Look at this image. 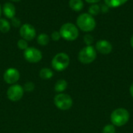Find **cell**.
Instances as JSON below:
<instances>
[{
	"mask_svg": "<svg viewBox=\"0 0 133 133\" xmlns=\"http://www.w3.org/2000/svg\"><path fill=\"white\" fill-rule=\"evenodd\" d=\"M97 58L96 49L92 45H87L83 48L78 55V59L79 62L83 64H90L93 63Z\"/></svg>",
	"mask_w": 133,
	"mask_h": 133,
	"instance_id": "obj_4",
	"label": "cell"
},
{
	"mask_svg": "<svg viewBox=\"0 0 133 133\" xmlns=\"http://www.w3.org/2000/svg\"><path fill=\"white\" fill-rule=\"evenodd\" d=\"M60 38H61V35H60L59 31H55L52 32V34H51V39L53 41H55L56 42V41H58Z\"/></svg>",
	"mask_w": 133,
	"mask_h": 133,
	"instance_id": "obj_24",
	"label": "cell"
},
{
	"mask_svg": "<svg viewBox=\"0 0 133 133\" xmlns=\"http://www.w3.org/2000/svg\"><path fill=\"white\" fill-rule=\"evenodd\" d=\"M3 13L4 15L9 19L14 18L16 15V8L14 5L11 2H5L3 5Z\"/></svg>",
	"mask_w": 133,
	"mask_h": 133,
	"instance_id": "obj_12",
	"label": "cell"
},
{
	"mask_svg": "<svg viewBox=\"0 0 133 133\" xmlns=\"http://www.w3.org/2000/svg\"><path fill=\"white\" fill-rule=\"evenodd\" d=\"M24 58L30 63H35L41 60L42 59V53L41 52L34 48V47H28L23 53Z\"/></svg>",
	"mask_w": 133,
	"mask_h": 133,
	"instance_id": "obj_7",
	"label": "cell"
},
{
	"mask_svg": "<svg viewBox=\"0 0 133 133\" xmlns=\"http://www.w3.org/2000/svg\"><path fill=\"white\" fill-rule=\"evenodd\" d=\"M69 56L65 53H59L56 54L51 61L52 67L57 71H62L66 69L69 64Z\"/></svg>",
	"mask_w": 133,
	"mask_h": 133,
	"instance_id": "obj_5",
	"label": "cell"
},
{
	"mask_svg": "<svg viewBox=\"0 0 133 133\" xmlns=\"http://www.w3.org/2000/svg\"><path fill=\"white\" fill-rule=\"evenodd\" d=\"M88 12L89 14H90L91 16H96L101 12V7L97 4H93L89 7Z\"/></svg>",
	"mask_w": 133,
	"mask_h": 133,
	"instance_id": "obj_19",
	"label": "cell"
},
{
	"mask_svg": "<svg viewBox=\"0 0 133 133\" xmlns=\"http://www.w3.org/2000/svg\"><path fill=\"white\" fill-rule=\"evenodd\" d=\"M67 86H68L67 82L64 79H60L55 85V91L58 92H62L66 89Z\"/></svg>",
	"mask_w": 133,
	"mask_h": 133,
	"instance_id": "obj_15",
	"label": "cell"
},
{
	"mask_svg": "<svg viewBox=\"0 0 133 133\" xmlns=\"http://www.w3.org/2000/svg\"><path fill=\"white\" fill-rule=\"evenodd\" d=\"M130 44H131V46L133 48V35L132 36L131 39H130Z\"/></svg>",
	"mask_w": 133,
	"mask_h": 133,
	"instance_id": "obj_29",
	"label": "cell"
},
{
	"mask_svg": "<svg viewBox=\"0 0 133 133\" xmlns=\"http://www.w3.org/2000/svg\"><path fill=\"white\" fill-rule=\"evenodd\" d=\"M10 1H12V2H19L20 0H10Z\"/></svg>",
	"mask_w": 133,
	"mask_h": 133,
	"instance_id": "obj_30",
	"label": "cell"
},
{
	"mask_svg": "<svg viewBox=\"0 0 133 133\" xmlns=\"http://www.w3.org/2000/svg\"><path fill=\"white\" fill-rule=\"evenodd\" d=\"M19 34L23 39L26 41H31L36 37V30L31 24H23L19 29Z\"/></svg>",
	"mask_w": 133,
	"mask_h": 133,
	"instance_id": "obj_9",
	"label": "cell"
},
{
	"mask_svg": "<svg viewBox=\"0 0 133 133\" xmlns=\"http://www.w3.org/2000/svg\"><path fill=\"white\" fill-rule=\"evenodd\" d=\"M69 7L76 12H79L83 8V0H69Z\"/></svg>",
	"mask_w": 133,
	"mask_h": 133,
	"instance_id": "obj_13",
	"label": "cell"
},
{
	"mask_svg": "<svg viewBox=\"0 0 133 133\" xmlns=\"http://www.w3.org/2000/svg\"><path fill=\"white\" fill-rule=\"evenodd\" d=\"M37 43L41 45H47L50 42V38L47 34L42 33L37 36Z\"/></svg>",
	"mask_w": 133,
	"mask_h": 133,
	"instance_id": "obj_17",
	"label": "cell"
},
{
	"mask_svg": "<svg viewBox=\"0 0 133 133\" xmlns=\"http://www.w3.org/2000/svg\"><path fill=\"white\" fill-rule=\"evenodd\" d=\"M39 74H40V77L42 79H50V78H51L53 77L54 73L49 68H42L40 71Z\"/></svg>",
	"mask_w": 133,
	"mask_h": 133,
	"instance_id": "obj_16",
	"label": "cell"
},
{
	"mask_svg": "<svg viewBox=\"0 0 133 133\" xmlns=\"http://www.w3.org/2000/svg\"><path fill=\"white\" fill-rule=\"evenodd\" d=\"M55 105L62 111H67L72 106V99L70 96L64 93H59L54 98Z\"/></svg>",
	"mask_w": 133,
	"mask_h": 133,
	"instance_id": "obj_6",
	"label": "cell"
},
{
	"mask_svg": "<svg viewBox=\"0 0 133 133\" xmlns=\"http://www.w3.org/2000/svg\"><path fill=\"white\" fill-rule=\"evenodd\" d=\"M12 25L14 26V27H19V25H20V21L18 20V19H16V18H12Z\"/></svg>",
	"mask_w": 133,
	"mask_h": 133,
	"instance_id": "obj_25",
	"label": "cell"
},
{
	"mask_svg": "<svg viewBox=\"0 0 133 133\" xmlns=\"http://www.w3.org/2000/svg\"><path fill=\"white\" fill-rule=\"evenodd\" d=\"M87 2H88V3H91V4H95V3H97V2H100L101 0H85Z\"/></svg>",
	"mask_w": 133,
	"mask_h": 133,
	"instance_id": "obj_27",
	"label": "cell"
},
{
	"mask_svg": "<svg viewBox=\"0 0 133 133\" xmlns=\"http://www.w3.org/2000/svg\"><path fill=\"white\" fill-rule=\"evenodd\" d=\"M23 88L19 85H12L7 90V96L9 100L16 102L21 100L23 96Z\"/></svg>",
	"mask_w": 133,
	"mask_h": 133,
	"instance_id": "obj_8",
	"label": "cell"
},
{
	"mask_svg": "<svg viewBox=\"0 0 133 133\" xmlns=\"http://www.w3.org/2000/svg\"><path fill=\"white\" fill-rule=\"evenodd\" d=\"M4 81L8 84H14L19 79V72L17 69L10 67L3 74Z\"/></svg>",
	"mask_w": 133,
	"mask_h": 133,
	"instance_id": "obj_10",
	"label": "cell"
},
{
	"mask_svg": "<svg viewBox=\"0 0 133 133\" xmlns=\"http://www.w3.org/2000/svg\"><path fill=\"white\" fill-rule=\"evenodd\" d=\"M60 35L66 41H74L79 36V31L77 27L72 23L64 24L59 31Z\"/></svg>",
	"mask_w": 133,
	"mask_h": 133,
	"instance_id": "obj_3",
	"label": "cell"
},
{
	"mask_svg": "<svg viewBox=\"0 0 133 133\" xmlns=\"http://www.w3.org/2000/svg\"><path fill=\"white\" fill-rule=\"evenodd\" d=\"M76 24L81 31L85 32H90L95 29L96 20L93 16L85 13L80 14L77 17Z\"/></svg>",
	"mask_w": 133,
	"mask_h": 133,
	"instance_id": "obj_1",
	"label": "cell"
},
{
	"mask_svg": "<svg viewBox=\"0 0 133 133\" xmlns=\"http://www.w3.org/2000/svg\"><path fill=\"white\" fill-rule=\"evenodd\" d=\"M17 46L18 48H19L20 49H23V50H26L27 48H28V44H27V42L24 39H19L18 42H17Z\"/></svg>",
	"mask_w": 133,
	"mask_h": 133,
	"instance_id": "obj_22",
	"label": "cell"
},
{
	"mask_svg": "<svg viewBox=\"0 0 133 133\" xmlns=\"http://www.w3.org/2000/svg\"><path fill=\"white\" fill-rule=\"evenodd\" d=\"M109 10V7L107 5H103L101 6V11H102L103 13H108Z\"/></svg>",
	"mask_w": 133,
	"mask_h": 133,
	"instance_id": "obj_26",
	"label": "cell"
},
{
	"mask_svg": "<svg viewBox=\"0 0 133 133\" xmlns=\"http://www.w3.org/2000/svg\"><path fill=\"white\" fill-rule=\"evenodd\" d=\"M130 94H131V96H132V97L133 98V82L132 84L131 85V86H130Z\"/></svg>",
	"mask_w": 133,
	"mask_h": 133,
	"instance_id": "obj_28",
	"label": "cell"
},
{
	"mask_svg": "<svg viewBox=\"0 0 133 133\" xmlns=\"http://www.w3.org/2000/svg\"><path fill=\"white\" fill-rule=\"evenodd\" d=\"M129 120V113L125 108H117L111 114L112 125L118 127L124 126Z\"/></svg>",
	"mask_w": 133,
	"mask_h": 133,
	"instance_id": "obj_2",
	"label": "cell"
},
{
	"mask_svg": "<svg viewBox=\"0 0 133 133\" xmlns=\"http://www.w3.org/2000/svg\"><path fill=\"white\" fill-rule=\"evenodd\" d=\"M83 41H84V42H85V44L87 45H91L94 43V37L91 34H87L84 35Z\"/></svg>",
	"mask_w": 133,
	"mask_h": 133,
	"instance_id": "obj_21",
	"label": "cell"
},
{
	"mask_svg": "<svg viewBox=\"0 0 133 133\" xmlns=\"http://www.w3.org/2000/svg\"><path fill=\"white\" fill-rule=\"evenodd\" d=\"M112 49L113 47L111 43L107 40H99L96 43V49L101 54L108 55L111 53Z\"/></svg>",
	"mask_w": 133,
	"mask_h": 133,
	"instance_id": "obj_11",
	"label": "cell"
},
{
	"mask_svg": "<svg viewBox=\"0 0 133 133\" xmlns=\"http://www.w3.org/2000/svg\"><path fill=\"white\" fill-rule=\"evenodd\" d=\"M116 130H115V125H111V124H108V125H106L104 129H103V133H115Z\"/></svg>",
	"mask_w": 133,
	"mask_h": 133,
	"instance_id": "obj_20",
	"label": "cell"
},
{
	"mask_svg": "<svg viewBox=\"0 0 133 133\" xmlns=\"http://www.w3.org/2000/svg\"><path fill=\"white\" fill-rule=\"evenodd\" d=\"M127 2L128 0H104L105 5H107L108 7H111V8L119 7L124 5Z\"/></svg>",
	"mask_w": 133,
	"mask_h": 133,
	"instance_id": "obj_14",
	"label": "cell"
},
{
	"mask_svg": "<svg viewBox=\"0 0 133 133\" xmlns=\"http://www.w3.org/2000/svg\"><path fill=\"white\" fill-rule=\"evenodd\" d=\"M1 13H2V9H1V5H0V16H1Z\"/></svg>",
	"mask_w": 133,
	"mask_h": 133,
	"instance_id": "obj_31",
	"label": "cell"
},
{
	"mask_svg": "<svg viewBox=\"0 0 133 133\" xmlns=\"http://www.w3.org/2000/svg\"><path fill=\"white\" fill-rule=\"evenodd\" d=\"M10 30V24L5 19H0V31L7 33Z\"/></svg>",
	"mask_w": 133,
	"mask_h": 133,
	"instance_id": "obj_18",
	"label": "cell"
},
{
	"mask_svg": "<svg viewBox=\"0 0 133 133\" xmlns=\"http://www.w3.org/2000/svg\"><path fill=\"white\" fill-rule=\"evenodd\" d=\"M34 88H35L34 84L33 82H28L24 85L23 90H25L26 92H31V91H33L34 89Z\"/></svg>",
	"mask_w": 133,
	"mask_h": 133,
	"instance_id": "obj_23",
	"label": "cell"
}]
</instances>
